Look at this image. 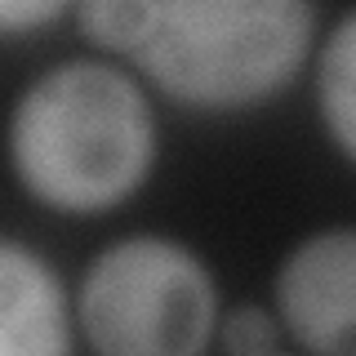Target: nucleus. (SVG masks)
Returning a JSON list of instances; mask_svg holds the SVG:
<instances>
[{
    "label": "nucleus",
    "instance_id": "1",
    "mask_svg": "<svg viewBox=\"0 0 356 356\" xmlns=\"http://www.w3.org/2000/svg\"><path fill=\"white\" fill-rule=\"evenodd\" d=\"M161 152L138 76L107 58H63L22 85L5 120V161L49 214L94 218L147 187Z\"/></svg>",
    "mask_w": 356,
    "mask_h": 356
},
{
    "label": "nucleus",
    "instance_id": "2",
    "mask_svg": "<svg viewBox=\"0 0 356 356\" xmlns=\"http://www.w3.org/2000/svg\"><path fill=\"white\" fill-rule=\"evenodd\" d=\"M316 49V0H156L134 67L170 103L232 116L272 103Z\"/></svg>",
    "mask_w": 356,
    "mask_h": 356
},
{
    "label": "nucleus",
    "instance_id": "3",
    "mask_svg": "<svg viewBox=\"0 0 356 356\" xmlns=\"http://www.w3.org/2000/svg\"><path fill=\"white\" fill-rule=\"evenodd\" d=\"M218 312L209 263L165 232L116 236L72 289L76 339L98 356H196L214 343Z\"/></svg>",
    "mask_w": 356,
    "mask_h": 356
},
{
    "label": "nucleus",
    "instance_id": "4",
    "mask_svg": "<svg viewBox=\"0 0 356 356\" xmlns=\"http://www.w3.org/2000/svg\"><path fill=\"white\" fill-rule=\"evenodd\" d=\"M272 312L285 343L312 356H348L356 348V232H307L276 263Z\"/></svg>",
    "mask_w": 356,
    "mask_h": 356
},
{
    "label": "nucleus",
    "instance_id": "5",
    "mask_svg": "<svg viewBox=\"0 0 356 356\" xmlns=\"http://www.w3.org/2000/svg\"><path fill=\"white\" fill-rule=\"evenodd\" d=\"M72 343V289L58 267L0 232V356H63Z\"/></svg>",
    "mask_w": 356,
    "mask_h": 356
},
{
    "label": "nucleus",
    "instance_id": "6",
    "mask_svg": "<svg viewBox=\"0 0 356 356\" xmlns=\"http://www.w3.org/2000/svg\"><path fill=\"white\" fill-rule=\"evenodd\" d=\"M316 58V107L321 129L343 165L356 161V14L343 9L312 49Z\"/></svg>",
    "mask_w": 356,
    "mask_h": 356
},
{
    "label": "nucleus",
    "instance_id": "7",
    "mask_svg": "<svg viewBox=\"0 0 356 356\" xmlns=\"http://www.w3.org/2000/svg\"><path fill=\"white\" fill-rule=\"evenodd\" d=\"M76 31L103 58H129L143 49L156 22V0H76Z\"/></svg>",
    "mask_w": 356,
    "mask_h": 356
},
{
    "label": "nucleus",
    "instance_id": "8",
    "mask_svg": "<svg viewBox=\"0 0 356 356\" xmlns=\"http://www.w3.org/2000/svg\"><path fill=\"white\" fill-rule=\"evenodd\" d=\"M214 343L232 356H276V352H285V334H281L276 312L259 307V303H236V307L218 312Z\"/></svg>",
    "mask_w": 356,
    "mask_h": 356
},
{
    "label": "nucleus",
    "instance_id": "9",
    "mask_svg": "<svg viewBox=\"0 0 356 356\" xmlns=\"http://www.w3.org/2000/svg\"><path fill=\"white\" fill-rule=\"evenodd\" d=\"M76 0H0V36H27L72 14Z\"/></svg>",
    "mask_w": 356,
    "mask_h": 356
}]
</instances>
